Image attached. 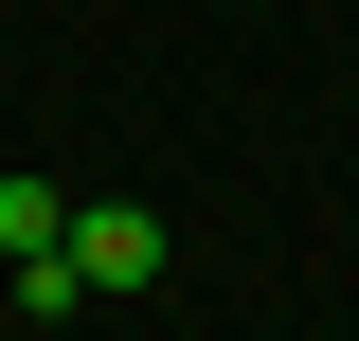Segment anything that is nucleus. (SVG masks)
I'll list each match as a JSON object with an SVG mask.
<instances>
[{
  "instance_id": "nucleus-1",
  "label": "nucleus",
  "mask_w": 359,
  "mask_h": 341,
  "mask_svg": "<svg viewBox=\"0 0 359 341\" xmlns=\"http://www.w3.org/2000/svg\"><path fill=\"white\" fill-rule=\"evenodd\" d=\"M72 288H162V215L144 198H72Z\"/></svg>"
},
{
  "instance_id": "nucleus-2",
  "label": "nucleus",
  "mask_w": 359,
  "mask_h": 341,
  "mask_svg": "<svg viewBox=\"0 0 359 341\" xmlns=\"http://www.w3.org/2000/svg\"><path fill=\"white\" fill-rule=\"evenodd\" d=\"M0 252H72V198L54 180H0Z\"/></svg>"
}]
</instances>
